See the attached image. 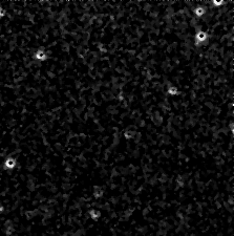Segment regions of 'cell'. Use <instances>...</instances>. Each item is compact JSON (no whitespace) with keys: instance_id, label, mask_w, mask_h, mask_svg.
<instances>
[{"instance_id":"1","label":"cell","mask_w":234,"mask_h":236,"mask_svg":"<svg viewBox=\"0 0 234 236\" xmlns=\"http://www.w3.org/2000/svg\"><path fill=\"white\" fill-rule=\"evenodd\" d=\"M198 38H200L201 40H203V39L205 38V34H204V33H200V34H198Z\"/></svg>"}]
</instances>
